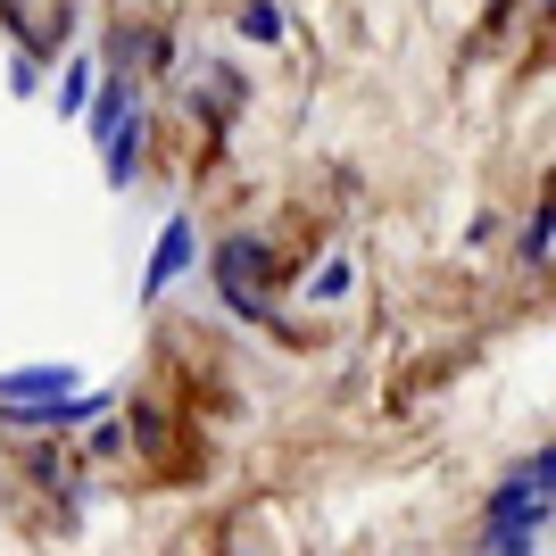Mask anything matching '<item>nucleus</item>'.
Wrapping results in <instances>:
<instances>
[{
	"mask_svg": "<svg viewBox=\"0 0 556 556\" xmlns=\"http://www.w3.org/2000/svg\"><path fill=\"white\" fill-rule=\"evenodd\" d=\"M208 275H216V300H225L241 325H266V275H275V266H266V241H257V232H225L208 250Z\"/></svg>",
	"mask_w": 556,
	"mask_h": 556,
	"instance_id": "1",
	"label": "nucleus"
},
{
	"mask_svg": "<svg viewBox=\"0 0 556 556\" xmlns=\"http://www.w3.org/2000/svg\"><path fill=\"white\" fill-rule=\"evenodd\" d=\"M200 257H208V250H200V225H191V208H175L159 232H150V266H141V307H159L166 291H175L191 266H200Z\"/></svg>",
	"mask_w": 556,
	"mask_h": 556,
	"instance_id": "2",
	"label": "nucleus"
},
{
	"mask_svg": "<svg viewBox=\"0 0 556 556\" xmlns=\"http://www.w3.org/2000/svg\"><path fill=\"white\" fill-rule=\"evenodd\" d=\"M84 366L75 357H34V366H0V407H42V399H84Z\"/></svg>",
	"mask_w": 556,
	"mask_h": 556,
	"instance_id": "3",
	"label": "nucleus"
},
{
	"mask_svg": "<svg viewBox=\"0 0 556 556\" xmlns=\"http://www.w3.org/2000/svg\"><path fill=\"white\" fill-rule=\"evenodd\" d=\"M0 25H17V59H34V67H59V50L75 42L67 34L75 9H17V0H0Z\"/></svg>",
	"mask_w": 556,
	"mask_h": 556,
	"instance_id": "4",
	"label": "nucleus"
},
{
	"mask_svg": "<svg viewBox=\"0 0 556 556\" xmlns=\"http://www.w3.org/2000/svg\"><path fill=\"white\" fill-rule=\"evenodd\" d=\"M548 498H532V490H523V482H515V473H507V482H498V490H490V498H482V515H473V532H482V540H498V532H548Z\"/></svg>",
	"mask_w": 556,
	"mask_h": 556,
	"instance_id": "5",
	"label": "nucleus"
},
{
	"mask_svg": "<svg viewBox=\"0 0 556 556\" xmlns=\"http://www.w3.org/2000/svg\"><path fill=\"white\" fill-rule=\"evenodd\" d=\"M141 116V75L134 67H109L100 75V100H92V116H84V134H92V150H109L125 125Z\"/></svg>",
	"mask_w": 556,
	"mask_h": 556,
	"instance_id": "6",
	"label": "nucleus"
},
{
	"mask_svg": "<svg viewBox=\"0 0 556 556\" xmlns=\"http://www.w3.org/2000/svg\"><path fill=\"white\" fill-rule=\"evenodd\" d=\"M100 75H109V59H92V50H67V67H59V84H50V109H59V116H92Z\"/></svg>",
	"mask_w": 556,
	"mask_h": 556,
	"instance_id": "7",
	"label": "nucleus"
},
{
	"mask_svg": "<svg viewBox=\"0 0 556 556\" xmlns=\"http://www.w3.org/2000/svg\"><path fill=\"white\" fill-rule=\"evenodd\" d=\"M141 159H150V109H141L109 150H100V184H109V191H134L141 184Z\"/></svg>",
	"mask_w": 556,
	"mask_h": 556,
	"instance_id": "8",
	"label": "nucleus"
},
{
	"mask_svg": "<svg viewBox=\"0 0 556 556\" xmlns=\"http://www.w3.org/2000/svg\"><path fill=\"white\" fill-rule=\"evenodd\" d=\"M349 291H357V266H349L341 250H332V257H316V266L300 275V300H307V307H341Z\"/></svg>",
	"mask_w": 556,
	"mask_h": 556,
	"instance_id": "9",
	"label": "nucleus"
},
{
	"mask_svg": "<svg viewBox=\"0 0 556 556\" xmlns=\"http://www.w3.org/2000/svg\"><path fill=\"white\" fill-rule=\"evenodd\" d=\"M548 257H556V200H540L515 232V266H548Z\"/></svg>",
	"mask_w": 556,
	"mask_h": 556,
	"instance_id": "10",
	"label": "nucleus"
},
{
	"mask_svg": "<svg viewBox=\"0 0 556 556\" xmlns=\"http://www.w3.org/2000/svg\"><path fill=\"white\" fill-rule=\"evenodd\" d=\"M232 34H241V42H257V50H275L282 34H291V9H275V0H266V9H232Z\"/></svg>",
	"mask_w": 556,
	"mask_h": 556,
	"instance_id": "11",
	"label": "nucleus"
},
{
	"mask_svg": "<svg viewBox=\"0 0 556 556\" xmlns=\"http://www.w3.org/2000/svg\"><path fill=\"white\" fill-rule=\"evenodd\" d=\"M515 482L532 490V498H548V507H556V441H540V448H532V457L515 465Z\"/></svg>",
	"mask_w": 556,
	"mask_h": 556,
	"instance_id": "12",
	"label": "nucleus"
},
{
	"mask_svg": "<svg viewBox=\"0 0 556 556\" xmlns=\"http://www.w3.org/2000/svg\"><path fill=\"white\" fill-rule=\"evenodd\" d=\"M9 92H17V100H42V92H50V67H34V59H9Z\"/></svg>",
	"mask_w": 556,
	"mask_h": 556,
	"instance_id": "13",
	"label": "nucleus"
},
{
	"mask_svg": "<svg viewBox=\"0 0 556 556\" xmlns=\"http://www.w3.org/2000/svg\"><path fill=\"white\" fill-rule=\"evenodd\" d=\"M482 556H548V548H540V532H498L482 540Z\"/></svg>",
	"mask_w": 556,
	"mask_h": 556,
	"instance_id": "14",
	"label": "nucleus"
},
{
	"mask_svg": "<svg viewBox=\"0 0 556 556\" xmlns=\"http://www.w3.org/2000/svg\"><path fill=\"white\" fill-rule=\"evenodd\" d=\"M125 441H134V432H125V407H116V416H109V424H100V432H92V457H116V448H125Z\"/></svg>",
	"mask_w": 556,
	"mask_h": 556,
	"instance_id": "15",
	"label": "nucleus"
}]
</instances>
